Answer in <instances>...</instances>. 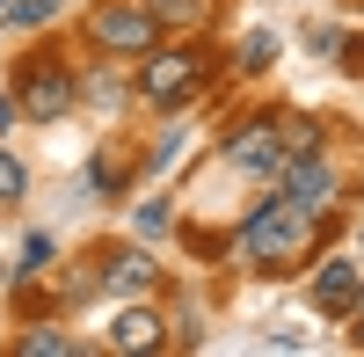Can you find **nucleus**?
<instances>
[{"label":"nucleus","instance_id":"9b49d317","mask_svg":"<svg viewBox=\"0 0 364 357\" xmlns=\"http://www.w3.org/2000/svg\"><path fill=\"white\" fill-rule=\"evenodd\" d=\"M146 15H154L161 29H190L204 8H197V0H146Z\"/></svg>","mask_w":364,"mask_h":357},{"label":"nucleus","instance_id":"a211bd4d","mask_svg":"<svg viewBox=\"0 0 364 357\" xmlns=\"http://www.w3.org/2000/svg\"><path fill=\"white\" fill-rule=\"evenodd\" d=\"M0 15H8V0H0Z\"/></svg>","mask_w":364,"mask_h":357},{"label":"nucleus","instance_id":"f3484780","mask_svg":"<svg viewBox=\"0 0 364 357\" xmlns=\"http://www.w3.org/2000/svg\"><path fill=\"white\" fill-rule=\"evenodd\" d=\"M350 336H357V350H364V307H357V329H350Z\"/></svg>","mask_w":364,"mask_h":357},{"label":"nucleus","instance_id":"6e6552de","mask_svg":"<svg viewBox=\"0 0 364 357\" xmlns=\"http://www.w3.org/2000/svg\"><path fill=\"white\" fill-rule=\"evenodd\" d=\"M161 284V270H154V255H124V248H117L109 255V270H102V292H117V299H139V292H154Z\"/></svg>","mask_w":364,"mask_h":357},{"label":"nucleus","instance_id":"ddd939ff","mask_svg":"<svg viewBox=\"0 0 364 357\" xmlns=\"http://www.w3.org/2000/svg\"><path fill=\"white\" fill-rule=\"evenodd\" d=\"M8 22H22V29L51 22V0H8Z\"/></svg>","mask_w":364,"mask_h":357},{"label":"nucleus","instance_id":"20e7f679","mask_svg":"<svg viewBox=\"0 0 364 357\" xmlns=\"http://www.w3.org/2000/svg\"><path fill=\"white\" fill-rule=\"evenodd\" d=\"M197 80H204V51H146V66H139V95L154 102V110H175V102H190L197 95Z\"/></svg>","mask_w":364,"mask_h":357},{"label":"nucleus","instance_id":"f03ea898","mask_svg":"<svg viewBox=\"0 0 364 357\" xmlns=\"http://www.w3.org/2000/svg\"><path fill=\"white\" fill-rule=\"evenodd\" d=\"M87 37H95L109 58H146L161 44V22L146 15V0H102V8L87 15Z\"/></svg>","mask_w":364,"mask_h":357},{"label":"nucleus","instance_id":"423d86ee","mask_svg":"<svg viewBox=\"0 0 364 357\" xmlns=\"http://www.w3.org/2000/svg\"><path fill=\"white\" fill-rule=\"evenodd\" d=\"M277 183H284V197L299 204V212H314V219H321L328 204H336V190H343V183H336V168H328L321 154H299V161H284V175H277Z\"/></svg>","mask_w":364,"mask_h":357},{"label":"nucleus","instance_id":"0eeeda50","mask_svg":"<svg viewBox=\"0 0 364 357\" xmlns=\"http://www.w3.org/2000/svg\"><path fill=\"white\" fill-rule=\"evenodd\" d=\"M314 307L321 314H350L357 307V262L350 255H328L321 270H314Z\"/></svg>","mask_w":364,"mask_h":357},{"label":"nucleus","instance_id":"f8f14e48","mask_svg":"<svg viewBox=\"0 0 364 357\" xmlns=\"http://www.w3.org/2000/svg\"><path fill=\"white\" fill-rule=\"evenodd\" d=\"M22 190H29V168H22L15 154H0V204H15Z\"/></svg>","mask_w":364,"mask_h":357},{"label":"nucleus","instance_id":"f257e3e1","mask_svg":"<svg viewBox=\"0 0 364 357\" xmlns=\"http://www.w3.org/2000/svg\"><path fill=\"white\" fill-rule=\"evenodd\" d=\"M314 241V212H299L291 197H269L248 212V226H240V255L255 262V270H284V262H299Z\"/></svg>","mask_w":364,"mask_h":357},{"label":"nucleus","instance_id":"2eb2a0df","mask_svg":"<svg viewBox=\"0 0 364 357\" xmlns=\"http://www.w3.org/2000/svg\"><path fill=\"white\" fill-rule=\"evenodd\" d=\"M87 87H95V102H117V95H124V73H109V66H102Z\"/></svg>","mask_w":364,"mask_h":357},{"label":"nucleus","instance_id":"9d476101","mask_svg":"<svg viewBox=\"0 0 364 357\" xmlns=\"http://www.w3.org/2000/svg\"><path fill=\"white\" fill-rule=\"evenodd\" d=\"M15 350H22V357H73V336H58V329H29Z\"/></svg>","mask_w":364,"mask_h":357},{"label":"nucleus","instance_id":"dca6fc26","mask_svg":"<svg viewBox=\"0 0 364 357\" xmlns=\"http://www.w3.org/2000/svg\"><path fill=\"white\" fill-rule=\"evenodd\" d=\"M15 117H22V110H15V102H8V95H0V132H8V124H15Z\"/></svg>","mask_w":364,"mask_h":357},{"label":"nucleus","instance_id":"1a4fd4ad","mask_svg":"<svg viewBox=\"0 0 364 357\" xmlns=\"http://www.w3.org/2000/svg\"><path fill=\"white\" fill-rule=\"evenodd\" d=\"M109 350H161V314L154 307H124V314H117L109 321Z\"/></svg>","mask_w":364,"mask_h":357},{"label":"nucleus","instance_id":"4468645a","mask_svg":"<svg viewBox=\"0 0 364 357\" xmlns=\"http://www.w3.org/2000/svg\"><path fill=\"white\" fill-rule=\"evenodd\" d=\"M139 233H146V241H154V233H168V204H161V197L139 204Z\"/></svg>","mask_w":364,"mask_h":357},{"label":"nucleus","instance_id":"39448f33","mask_svg":"<svg viewBox=\"0 0 364 357\" xmlns=\"http://www.w3.org/2000/svg\"><path fill=\"white\" fill-rule=\"evenodd\" d=\"M73 87H80V80L58 66V58H37V66L22 73V87H15V95H22L15 110H22V117H37V124H51V117H66V110H73Z\"/></svg>","mask_w":364,"mask_h":357},{"label":"nucleus","instance_id":"7ed1b4c3","mask_svg":"<svg viewBox=\"0 0 364 357\" xmlns=\"http://www.w3.org/2000/svg\"><path fill=\"white\" fill-rule=\"evenodd\" d=\"M226 161L240 168V175H284V161H291V124L277 110H262V117H248V124H240L233 139H226Z\"/></svg>","mask_w":364,"mask_h":357}]
</instances>
